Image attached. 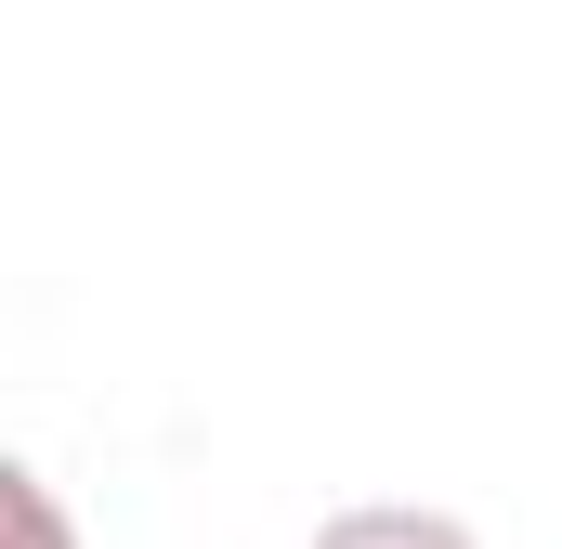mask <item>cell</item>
<instances>
[{
    "instance_id": "cell-2",
    "label": "cell",
    "mask_w": 562,
    "mask_h": 549,
    "mask_svg": "<svg viewBox=\"0 0 562 549\" xmlns=\"http://www.w3.org/2000/svg\"><path fill=\"white\" fill-rule=\"evenodd\" d=\"M0 537H13V549H66V511H53L40 471H0Z\"/></svg>"
},
{
    "instance_id": "cell-1",
    "label": "cell",
    "mask_w": 562,
    "mask_h": 549,
    "mask_svg": "<svg viewBox=\"0 0 562 549\" xmlns=\"http://www.w3.org/2000/svg\"><path fill=\"white\" fill-rule=\"evenodd\" d=\"M314 549H471V524H445V511H340Z\"/></svg>"
}]
</instances>
